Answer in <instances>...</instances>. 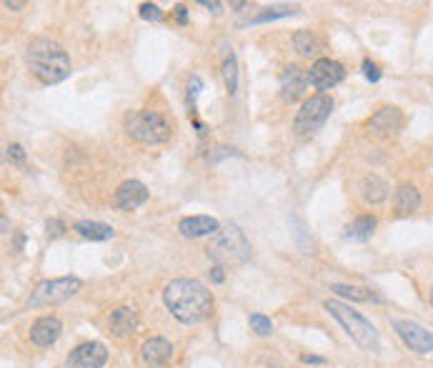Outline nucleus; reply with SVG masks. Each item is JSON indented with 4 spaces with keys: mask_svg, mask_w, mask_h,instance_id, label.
<instances>
[{
    "mask_svg": "<svg viewBox=\"0 0 433 368\" xmlns=\"http://www.w3.org/2000/svg\"><path fill=\"white\" fill-rule=\"evenodd\" d=\"M163 303L175 320L193 325L211 316L213 296L196 278H175L163 289Z\"/></svg>",
    "mask_w": 433,
    "mask_h": 368,
    "instance_id": "f257e3e1",
    "label": "nucleus"
},
{
    "mask_svg": "<svg viewBox=\"0 0 433 368\" xmlns=\"http://www.w3.org/2000/svg\"><path fill=\"white\" fill-rule=\"evenodd\" d=\"M26 63L43 86H55L70 75V58L63 45L50 38H35L26 50Z\"/></svg>",
    "mask_w": 433,
    "mask_h": 368,
    "instance_id": "f03ea898",
    "label": "nucleus"
},
{
    "mask_svg": "<svg viewBox=\"0 0 433 368\" xmlns=\"http://www.w3.org/2000/svg\"><path fill=\"white\" fill-rule=\"evenodd\" d=\"M123 126H126V133L131 135L133 140H138V143H146V145L165 143V140H170V135H173L170 123L165 121L158 111L128 113L126 121H123Z\"/></svg>",
    "mask_w": 433,
    "mask_h": 368,
    "instance_id": "7ed1b4c3",
    "label": "nucleus"
},
{
    "mask_svg": "<svg viewBox=\"0 0 433 368\" xmlns=\"http://www.w3.org/2000/svg\"><path fill=\"white\" fill-rule=\"evenodd\" d=\"M326 311L344 325V331L361 348H366V351H378V331H376V325L371 320H366L358 311L341 303V301H326Z\"/></svg>",
    "mask_w": 433,
    "mask_h": 368,
    "instance_id": "20e7f679",
    "label": "nucleus"
},
{
    "mask_svg": "<svg viewBox=\"0 0 433 368\" xmlns=\"http://www.w3.org/2000/svg\"><path fill=\"white\" fill-rule=\"evenodd\" d=\"M206 256L211 261H216L218 266H228V263H246L251 258V245L246 240L243 230L236 223H231L228 228L218 230L216 238L208 243Z\"/></svg>",
    "mask_w": 433,
    "mask_h": 368,
    "instance_id": "39448f33",
    "label": "nucleus"
},
{
    "mask_svg": "<svg viewBox=\"0 0 433 368\" xmlns=\"http://www.w3.org/2000/svg\"><path fill=\"white\" fill-rule=\"evenodd\" d=\"M331 111H333V98L326 96V93H318V96L308 98L301 106V111L296 113V121H293V133H296V138L306 140L311 135H316L326 126Z\"/></svg>",
    "mask_w": 433,
    "mask_h": 368,
    "instance_id": "423d86ee",
    "label": "nucleus"
},
{
    "mask_svg": "<svg viewBox=\"0 0 433 368\" xmlns=\"http://www.w3.org/2000/svg\"><path fill=\"white\" fill-rule=\"evenodd\" d=\"M80 289H83V281L75 276L53 278V281H40L35 289H33L31 299H28V306H31V308H45V306L63 303V301L73 299Z\"/></svg>",
    "mask_w": 433,
    "mask_h": 368,
    "instance_id": "0eeeda50",
    "label": "nucleus"
},
{
    "mask_svg": "<svg viewBox=\"0 0 433 368\" xmlns=\"http://www.w3.org/2000/svg\"><path fill=\"white\" fill-rule=\"evenodd\" d=\"M403 123H406V118H403L401 108L383 106L371 116L368 130H371V135H376V138H396V135L403 130Z\"/></svg>",
    "mask_w": 433,
    "mask_h": 368,
    "instance_id": "6e6552de",
    "label": "nucleus"
},
{
    "mask_svg": "<svg viewBox=\"0 0 433 368\" xmlns=\"http://www.w3.org/2000/svg\"><path fill=\"white\" fill-rule=\"evenodd\" d=\"M393 328H396V333L401 336V341L406 343L411 351L421 353V356L433 353V333L428 331V328H423L421 323L396 318V320H393Z\"/></svg>",
    "mask_w": 433,
    "mask_h": 368,
    "instance_id": "1a4fd4ad",
    "label": "nucleus"
},
{
    "mask_svg": "<svg viewBox=\"0 0 433 368\" xmlns=\"http://www.w3.org/2000/svg\"><path fill=\"white\" fill-rule=\"evenodd\" d=\"M346 78V68L339 60L331 58H318L316 63L308 70V83H311L316 91H331Z\"/></svg>",
    "mask_w": 433,
    "mask_h": 368,
    "instance_id": "9d476101",
    "label": "nucleus"
},
{
    "mask_svg": "<svg viewBox=\"0 0 433 368\" xmlns=\"http://www.w3.org/2000/svg\"><path fill=\"white\" fill-rule=\"evenodd\" d=\"M108 361V348L101 341L80 343L78 348L68 353L65 368H103Z\"/></svg>",
    "mask_w": 433,
    "mask_h": 368,
    "instance_id": "9b49d317",
    "label": "nucleus"
},
{
    "mask_svg": "<svg viewBox=\"0 0 433 368\" xmlns=\"http://www.w3.org/2000/svg\"><path fill=\"white\" fill-rule=\"evenodd\" d=\"M146 201H148V188L143 186L141 181H133V178L131 181H123L121 186H118L116 196H113V206H116L118 211H123V213L141 208Z\"/></svg>",
    "mask_w": 433,
    "mask_h": 368,
    "instance_id": "f8f14e48",
    "label": "nucleus"
},
{
    "mask_svg": "<svg viewBox=\"0 0 433 368\" xmlns=\"http://www.w3.org/2000/svg\"><path fill=\"white\" fill-rule=\"evenodd\" d=\"M308 86H311L308 83V70H303L301 65H285L283 75H280V96H283V101H298Z\"/></svg>",
    "mask_w": 433,
    "mask_h": 368,
    "instance_id": "ddd939ff",
    "label": "nucleus"
},
{
    "mask_svg": "<svg viewBox=\"0 0 433 368\" xmlns=\"http://www.w3.org/2000/svg\"><path fill=\"white\" fill-rule=\"evenodd\" d=\"M60 333H63V323H60V318H55V316H40V318L31 325V341L35 343L38 348L53 346V343L60 338Z\"/></svg>",
    "mask_w": 433,
    "mask_h": 368,
    "instance_id": "4468645a",
    "label": "nucleus"
},
{
    "mask_svg": "<svg viewBox=\"0 0 433 368\" xmlns=\"http://www.w3.org/2000/svg\"><path fill=\"white\" fill-rule=\"evenodd\" d=\"M141 358H143V363L150 368L168 366L170 358H173V343L165 341V338H160V336L148 338V341L141 346Z\"/></svg>",
    "mask_w": 433,
    "mask_h": 368,
    "instance_id": "2eb2a0df",
    "label": "nucleus"
},
{
    "mask_svg": "<svg viewBox=\"0 0 433 368\" xmlns=\"http://www.w3.org/2000/svg\"><path fill=\"white\" fill-rule=\"evenodd\" d=\"M108 331L116 338H131L138 331V311L131 306H118L108 316Z\"/></svg>",
    "mask_w": 433,
    "mask_h": 368,
    "instance_id": "dca6fc26",
    "label": "nucleus"
},
{
    "mask_svg": "<svg viewBox=\"0 0 433 368\" xmlns=\"http://www.w3.org/2000/svg\"><path fill=\"white\" fill-rule=\"evenodd\" d=\"M178 230L185 238H203V235H216L221 230V223L211 216H190L180 221Z\"/></svg>",
    "mask_w": 433,
    "mask_h": 368,
    "instance_id": "f3484780",
    "label": "nucleus"
},
{
    "mask_svg": "<svg viewBox=\"0 0 433 368\" xmlns=\"http://www.w3.org/2000/svg\"><path fill=\"white\" fill-rule=\"evenodd\" d=\"M358 191H361V198H363V203H368V206H378V203H383L388 198L386 181H383V178H378L376 173H368V176H363Z\"/></svg>",
    "mask_w": 433,
    "mask_h": 368,
    "instance_id": "a211bd4d",
    "label": "nucleus"
},
{
    "mask_svg": "<svg viewBox=\"0 0 433 368\" xmlns=\"http://www.w3.org/2000/svg\"><path fill=\"white\" fill-rule=\"evenodd\" d=\"M393 208L398 213H413V211L421 208V193H418V188L411 186V183L398 186L396 196H393Z\"/></svg>",
    "mask_w": 433,
    "mask_h": 368,
    "instance_id": "6ab92c4d",
    "label": "nucleus"
},
{
    "mask_svg": "<svg viewBox=\"0 0 433 368\" xmlns=\"http://www.w3.org/2000/svg\"><path fill=\"white\" fill-rule=\"evenodd\" d=\"M73 230L88 240H111L116 235V230L108 223H101V221H78L73 225Z\"/></svg>",
    "mask_w": 433,
    "mask_h": 368,
    "instance_id": "aec40b11",
    "label": "nucleus"
},
{
    "mask_svg": "<svg viewBox=\"0 0 433 368\" xmlns=\"http://www.w3.org/2000/svg\"><path fill=\"white\" fill-rule=\"evenodd\" d=\"M293 45H296V50L303 55V58H316V55L323 50L321 38L311 30H298L296 35H293Z\"/></svg>",
    "mask_w": 433,
    "mask_h": 368,
    "instance_id": "412c9836",
    "label": "nucleus"
},
{
    "mask_svg": "<svg viewBox=\"0 0 433 368\" xmlns=\"http://www.w3.org/2000/svg\"><path fill=\"white\" fill-rule=\"evenodd\" d=\"M376 230V218L373 216H358L353 223L346 225V238L351 240H368Z\"/></svg>",
    "mask_w": 433,
    "mask_h": 368,
    "instance_id": "4be33fe9",
    "label": "nucleus"
},
{
    "mask_svg": "<svg viewBox=\"0 0 433 368\" xmlns=\"http://www.w3.org/2000/svg\"><path fill=\"white\" fill-rule=\"evenodd\" d=\"M238 65H236V55L233 50H226L223 53V78H226V88L231 96H236V88H238Z\"/></svg>",
    "mask_w": 433,
    "mask_h": 368,
    "instance_id": "5701e85b",
    "label": "nucleus"
},
{
    "mask_svg": "<svg viewBox=\"0 0 433 368\" xmlns=\"http://www.w3.org/2000/svg\"><path fill=\"white\" fill-rule=\"evenodd\" d=\"M331 291L336 296H344V299H351V301H371L373 294L368 289H358V286H346V283H333Z\"/></svg>",
    "mask_w": 433,
    "mask_h": 368,
    "instance_id": "b1692460",
    "label": "nucleus"
},
{
    "mask_svg": "<svg viewBox=\"0 0 433 368\" xmlns=\"http://www.w3.org/2000/svg\"><path fill=\"white\" fill-rule=\"evenodd\" d=\"M293 13H296V8H288V6H280V8H265L263 13H261V16H253L251 18L248 23H246V26H251V23H265V21H275V18H285V16H293Z\"/></svg>",
    "mask_w": 433,
    "mask_h": 368,
    "instance_id": "393cba45",
    "label": "nucleus"
},
{
    "mask_svg": "<svg viewBox=\"0 0 433 368\" xmlns=\"http://www.w3.org/2000/svg\"><path fill=\"white\" fill-rule=\"evenodd\" d=\"M248 323H251V331H253L256 336H270V333H273V323H270V318H265L263 313H253Z\"/></svg>",
    "mask_w": 433,
    "mask_h": 368,
    "instance_id": "a878e982",
    "label": "nucleus"
},
{
    "mask_svg": "<svg viewBox=\"0 0 433 368\" xmlns=\"http://www.w3.org/2000/svg\"><path fill=\"white\" fill-rule=\"evenodd\" d=\"M201 91H203V80L198 78V75H193V78H190V83H188V106H190V113L196 111V98L201 96Z\"/></svg>",
    "mask_w": 433,
    "mask_h": 368,
    "instance_id": "bb28decb",
    "label": "nucleus"
},
{
    "mask_svg": "<svg viewBox=\"0 0 433 368\" xmlns=\"http://www.w3.org/2000/svg\"><path fill=\"white\" fill-rule=\"evenodd\" d=\"M138 13H141L143 21H150V23H155V21H160V18H163V11H160L155 3H143Z\"/></svg>",
    "mask_w": 433,
    "mask_h": 368,
    "instance_id": "cd10ccee",
    "label": "nucleus"
},
{
    "mask_svg": "<svg viewBox=\"0 0 433 368\" xmlns=\"http://www.w3.org/2000/svg\"><path fill=\"white\" fill-rule=\"evenodd\" d=\"M8 160H11L13 166H26V150H23L21 143H11L8 145Z\"/></svg>",
    "mask_w": 433,
    "mask_h": 368,
    "instance_id": "c85d7f7f",
    "label": "nucleus"
},
{
    "mask_svg": "<svg viewBox=\"0 0 433 368\" xmlns=\"http://www.w3.org/2000/svg\"><path fill=\"white\" fill-rule=\"evenodd\" d=\"M363 75L371 80V83H378V80H380V68L373 63V60H363Z\"/></svg>",
    "mask_w": 433,
    "mask_h": 368,
    "instance_id": "c756f323",
    "label": "nucleus"
},
{
    "mask_svg": "<svg viewBox=\"0 0 433 368\" xmlns=\"http://www.w3.org/2000/svg\"><path fill=\"white\" fill-rule=\"evenodd\" d=\"M226 155H238V150H233V148H226V145H221V148H216V150H211V153H208V160H211V163H216V160L226 158Z\"/></svg>",
    "mask_w": 433,
    "mask_h": 368,
    "instance_id": "7c9ffc66",
    "label": "nucleus"
},
{
    "mask_svg": "<svg viewBox=\"0 0 433 368\" xmlns=\"http://www.w3.org/2000/svg\"><path fill=\"white\" fill-rule=\"evenodd\" d=\"M45 228H48V235H53V238H58V235H63L65 225L60 223V221L50 218V221H48V223H45Z\"/></svg>",
    "mask_w": 433,
    "mask_h": 368,
    "instance_id": "2f4dec72",
    "label": "nucleus"
},
{
    "mask_svg": "<svg viewBox=\"0 0 433 368\" xmlns=\"http://www.w3.org/2000/svg\"><path fill=\"white\" fill-rule=\"evenodd\" d=\"M301 361L303 363H311V366H323L326 358L323 356H313V353H301Z\"/></svg>",
    "mask_w": 433,
    "mask_h": 368,
    "instance_id": "473e14b6",
    "label": "nucleus"
},
{
    "mask_svg": "<svg viewBox=\"0 0 433 368\" xmlns=\"http://www.w3.org/2000/svg\"><path fill=\"white\" fill-rule=\"evenodd\" d=\"M211 281H213V283H223V281H226L223 266H213V268H211Z\"/></svg>",
    "mask_w": 433,
    "mask_h": 368,
    "instance_id": "72a5a7b5",
    "label": "nucleus"
},
{
    "mask_svg": "<svg viewBox=\"0 0 433 368\" xmlns=\"http://www.w3.org/2000/svg\"><path fill=\"white\" fill-rule=\"evenodd\" d=\"M175 18H178L180 26H185V23H188V8H185V6H175Z\"/></svg>",
    "mask_w": 433,
    "mask_h": 368,
    "instance_id": "f704fd0d",
    "label": "nucleus"
},
{
    "mask_svg": "<svg viewBox=\"0 0 433 368\" xmlns=\"http://www.w3.org/2000/svg\"><path fill=\"white\" fill-rule=\"evenodd\" d=\"M198 6H203V8H208V11H213V13H221V3H216V0H198Z\"/></svg>",
    "mask_w": 433,
    "mask_h": 368,
    "instance_id": "c9c22d12",
    "label": "nucleus"
},
{
    "mask_svg": "<svg viewBox=\"0 0 433 368\" xmlns=\"http://www.w3.org/2000/svg\"><path fill=\"white\" fill-rule=\"evenodd\" d=\"M3 6H6V8H13V11H21V8H26V3H11V0H6Z\"/></svg>",
    "mask_w": 433,
    "mask_h": 368,
    "instance_id": "e433bc0d",
    "label": "nucleus"
},
{
    "mask_svg": "<svg viewBox=\"0 0 433 368\" xmlns=\"http://www.w3.org/2000/svg\"><path fill=\"white\" fill-rule=\"evenodd\" d=\"M431 303H433V291H431Z\"/></svg>",
    "mask_w": 433,
    "mask_h": 368,
    "instance_id": "4c0bfd02",
    "label": "nucleus"
}]
</instances>
